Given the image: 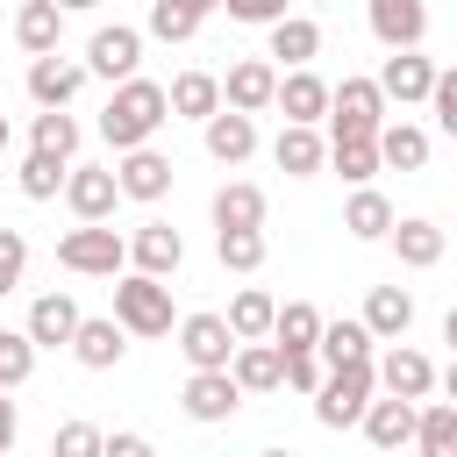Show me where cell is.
I'll list each match as a JSON object with an SVG mask.
<instances>
[{
	"mask_svg": "<svg viewBox=\"0 0 457 457\" xmlns=\"http://www.w3.org/2000/svg\"><path fill=\"white\" fill-rule=\"evenodd\" d=\"M150 36L157 43H193L200 36V14L179 7V0H150Z\"/></svg>",
	"mask_w": 457,
	"mask_h": 457,
	"instance_id": "60d3db41",
	"label": "cell"
},
{
	"mask_svg": "<svg viewBox=\"0 0 457 457\" xmlns=\"http://www.w3.org/2000/svg\"><path fill=\"white\" fill-rule=\"evenodd\" d=\"M121 164H114V186H121V200H164L171 193V157L164 150H150V143H136V150H114Z\"/></svg>",
	"mask_w": 457,
	"mask_h": 457,
	"instance_id": "8fae6325",
	"label": "cell"
},
{
	"mask_svg": "<svg viewBox=\"0 0 457 457\" xmlns=\"http://www.w3.org/2000/svg\"><path fill=\"white\" fill-rule=\"evenodd\" d=\"M271 107H278L286 121H321V114H328V79L307 71V64H286L278 86H271Z\"/></svg>",
	"mask_w": 457,
	"mask_h": 457,
	"instance_id": "9a60e30c",
	"label": "cell"
},
{
	"mask_svg": "<svg viewBox=\"0 0 457 457\" xmlns=\"http://www.w3.org/2000/svg\"><path fill=\"white\" fill-rule=\"evenodd\" d=\"M14 436H21V414H14V400H7V386H0V457L14 450Z\"/></svg>",
	"mask_w": 457,
	"mask_h": 457,
	"instance_id": "7dc6e473",
	"label": "cell"
},
{
	"mask_svg": "<svg viewBox=\"0 0 457 457\" xmlns=\"http://www.w3.org/2000/svg\"><path fill=\"white\" fill-rule=\"evenodd\" d=\"M179 407H186V421H228V414L243 407V386L228 378V364H214V371H186Z\"/></svg>",
	"mask_w": 457,
	"mask_h": 457,
	"instance_id": "9c48e42d",
	"label": "cell"
},
{
	"mask_svg": "<svg viewBox=\"0 0 457 457\" xmlns=\"http://www.w3.org/2000/svg\"><path fill=\"white\" fill-rule=\"evenodd\" d=\"M428 79H436V64L421 57V43H414V50H393V57L378 64V93L400 100V107H414V100L428 93Z\"/></svg>",
	"mask_w": 457,
	"mask_h": 457,
	"instance_id": "d4e9b609",
	"label": "cell"
},
{
	"mask_svg": "<svg viewBox=\"0 0 457 457\" xmlns=\"http://www.w3.org/2000/svg\"><path fill=\"white\" fill-rule=\"evenodd\" d=\"M371 143H378V164H393V171H421L428 164V129L421 121H378Z\"/></svg>",
	"mask_w": 457,
	"mask_h": 457,
	"instance_id": "83f0119b",
	"label": "cell"
},
{
	"mask_svg": "<svg viewBox=\"0 0 457 457\" xmlns=\"http://www.w3.org/2000/svg\"><path fill=\"white\" fill-rule=\"evenodd\" d=\"M164 107H171V121H207L221 107V79L214 71H179L164 86Z\"/></svg>",
	"mask_w": 457,
	"mask_h": 457,
	"instance_id": "4316f807",
	"label": "cell"
},
{
	"mask_svg": "<svg viewBox=\"0 0 457 457\" xmlns=\"http://www.w3.org/2000/svg\"><path fill=\"white\" fill-rule=\"evenodd\" d=\"M314 336H321V307L314 300H278L271 307V343L278 350H314Z\"/></svg>",
	"mask_w": 457,
	"mask_h": 457,
	"instance_id": "d6a6232c",
	"label": "cell"
},
{
	"mask_svg": "<svg viewBox=\"0 0 457 457\" xmlns=\"http://www.w3.org/2000/svg\"><path fill=\"white\" fill-rule=\"evenodd\" d=\"M328 164H336V179H343V186H364V179H378V171H386L371 136H328Z\"/></svg>",
	"mask_w": 457,
	"mask_h": 457,
	"instance_id": "e575fe53",
	"label": "cell"
},
{
	"mask_svg": "<svg viewBox=\"0 0 457 457\" xmlns=\"http://www.w3.org/2000/svg\"><path fill=\"white\" fill-rule=\"evenodd\" d=\"M129 264L150 271V278H171V271L186 264V236H179L171 221H143V228L129 236Z\"/></svg>",
	"mask_w": 457,
	"mask_h": 457,
	"instance_id": "44dd1931",
	"label": "cell"
},
{
	"mask_svg": "<svg viewBox=\"0 0 457 457\" xmlns=\"http://www.w3.org/2000/svg\"><path fill=\"white\" fill-rule=\"evenodd\" d=\"M50 450H57V457H93V450H100V428H93V421H64V428L50 436Z\"/></svg>",
	"mask_w": 457,
	"mask_h": 457,
	"instance_id": "ee69618b",
	"label": "cell"
},
{
	"mask_svg": "<svg viewBox=\"0 0 457 457\" xmlns=\"http://www.w3.org/2000/svg\"><path fill=\"white\" fill-rule=\"evenodd\" d=\"M328 136H371L378 121H386V93H378V79H343V86H328Z\"/></svg>",
	"mask_w": 457,
	"mask_h": 457,
	"instance_id": "5b68a950",
	"label": "cell"
},
{
	"mask_svg": "<svg viewBox=\"0 0 457 457\" xmlns=\"http://www.w3.org/2000/svg\"><path fill=\"white\" fill-rule=\"evenodd\" d=\"M29 371H36V343H29V328H0V386L14 393V386H29Z\"/></svg>",
	"mask_w": 457,
	"mask_h": 457,
	"instance_id": "ab89813d",
	"label": "cell"
},
{
	"mask_svg": "<svg viewBox=\"0 0 457 457\" xmlns=\"http://www.w3.org/2000/svg\"><path fill=\"white\" fill-rule=\"evenodd\" d=\"M264 228H214V257H221V271H257L264 264Z\"/></svg>",
	"mask_w": 457,
	"mask_h": 457,
	"instance_id": "74e56055",
	"label": "cell"
},
{
	"mask_svg": "<svg viewBox=\"0 0 457 457\" xmlns=\"http://www.w3.org/2000/svg\"><path fill=\"white\" fill-rule=\"evenodd\" d=\"M386 243L400 250V264H407V271H436V264H443V250H450V236H443L428 214H393Z\"/></svg>",
	"mask_w": 457,
	"mask_h": 457,
	"instance_id": "ac0fdd59",
	"label": "cell"
},
{
	"mask_svg": "<svg viewBox=\"0 0 457 457\" xmlns=\"http://www.w3.org/2000/svg\"><path fill=\"white\" fill-rule=\"evenodd\" d=\"M86 79H129L136 64H143V29H129V21H107V29H93V43H86Z\"/></svg>",
	"mask_w": 457,
	"mask_h": 457,
	"instance_id": "8992f818",
	"label": "cell"
},
{
	"mask_svg": "<svg viewBox=\"0 0 457 457\" xmlns=\"http://www.w3.org/2000/svg\"><path fill=\"white\" fill-rule=\"evenodd\" d=\"M200 143H207L214 164H243V157L257 150V114H243V107H214V114L200 121Z\"/></svg>",
	"mask_w": 457,
	"mask_h": 457,
	"instance_id": "2e32d148",
	"label": "cell"
},
{
	"mask_svg": "<svg viewBox=\"0 0 457 457\" xmlns=\"http://www.w3.org/2000/svg\"><path fill=\"white\" fill-rule=\"evenodd\" d=\"M314 350H321V364H357V357H371V350H378V336H371L364 321H328V314H321Z\"/></svg>",
	"mask_w": 457,
	"mask_h": 457,
	"instance_id": "836d02e7",
	"label": "cell"
},
{
	"mask_svg": "<svg viewBox=\"0 0 457 457\" xmlns=\"http://www.w3.org/2000/svg\"><path fill=\"white\" fill-rule=\"evenodd\" d=\"M86 371H114L121 357H129V328L114 321V314H79V328H71V343H64Z\"/></svg>",
	"mask_w": 457,
	"mask_h": 457,
	"instance_id": "7c38bea8",
	"label": "cell"
},
{
	"mask_svg": "<svg viewBox=\"0 0 457 457\" xmlns=\"http://www.w3.org/2000/svg\"><path fill=\"white\" fill-rule=\"evenodd\" d=\"M57 7H64V14H93L100 0H57Z\"/></svg>",
	"mask_w": 457,
	"mask_h": 457,
	"instance_id": "681fc988",
	"label": "cell"
},
{
	"mask_svg": "<svg viewBox=\"0 0 457 457\" xmlns=\"http://www.w3.org/2000/svg\"><path fill=\"white\" fill-rule=\"evenodd\" d=\"M21 271H29V236L21 228H0V300L21 286Z\"/></svg>",
	"mask_w": 457,
	"mask_h": 457,
	"instance_id": "7bdbcfd3",
	"label": "cell"
},
{
	"mask_svg": "<svg viewBox=\"0 0 457 457\" xmlns=\"http://www.w3.org/2000/svg\"><path fill=\"white\" fill-rule=\"evenodd\" d=\"M100 450H107V457H143L150 443H143L136 428H121V436H100Z\"/></svg>",
	"mask_w": 457,
	"mask_h": 457,
	"instance_id": "bcb514c9",
	"label": "cell"
},
{
	"mask_svg": "<svg viewBox=\"0 0 457 457\" xmlns=\"http://www.w3.org/2000/svg\"><path fill=\"white\" fill-rule=\"evenodd\" d=\"M228 350H236V328L221 321V314H186L179 321V357L193 364V371H214V364H228Z\"/></svg>",
	"mask_w": 457,
	"mask_h": 457,
	"instance_id": "5bb4252c",
	"label": "cell"
},
{
	"mask_svg": "<svg viewBox=\"0 0 457 457\" xmlns=\"http://www.w3.org/2000/svg\"><path fill=\"white\" fill-rule=\"evenodd\" d=\"M371 357H378V350H371ZM371 357H357V364H328V371H321V386L307 393L321 428H357L364 400L378 393V378H371Z\"/></svg>",
	"mask_w": 457,
	"mask_h": 457,
	"instance_id": "3957f363",
	"label": "cell"
},
{
	"mask_svg": "<svg viewBox=\"0 0 457 457\" xmlns=\"http://www.w3.org/2000/svg\"><path fill=\"white\" fill-rule=\"evenodd\" d=\"M164 121H171V107H164V86H157V79H143V71L114 79V93H107V107H100L107 150H136V143H150Z\"/></svg>",
	"mask_w": 457,
	"mask_h": 457,
	"instance_id": "6da1fadb",
	"label": "cell"
},
{
	"mask_svg": "<svg viewBox=\"0 0 457 457\" xmlns=\"http://www.w3.org/2000/svg\"><path fill=\"white\" fill-rule=\"evenodd\" d=\"M371 378H378V393H400V400H421V393H436V364L414 350V343H386V357H371Z\"/></svg>",
	"mask_w": 457,
	"mask_h": 457,
	"instance_id": "ba28073f",
	"label": "cell"
},
{
	"mask_svg": "<svg viewBox=\"0 0 457 457\" xmlns=\"http://www.w3.org/2000/svg\"><path fill=\"white\" fill-rule=\"evenodd\" d=\"M29 150L79 157V121H71V107H36V121H29Z\"/></svg>",
	"mask_w": 457,
	"mask_h": 457,
	"instance_id": "d590c367",
	"label": "cell"
},
{
	"mask_svg": "<svg viewBox=\"0 0 457 457\" xmlns=\"http://www.w3.org/2000/svg\"><path fill=\"white\" fill-rule=\"evenodd\" d=\"M364 21L386 50H414L428 43V0H364Z\"/></svg>",
	"mask_w": 457,
	"mask_h": 457,
	"instance_id": "4fadbf2b",
	"label": "cell"
},
{
	"mask_svg": "<svg viewBox=\"0 0 457 457\" xmlns=\"http://www.w3.org/2000/svg\"><path fill=\"white\" fill-rule=\"evenodd\" d=\"M207 214H214V228H264V186L228 179V186H214Z\"/></svg>",
	"mask_w": 457,
	"mask_h": 457,
	"instance_id": "f1b7e54d",
	"label": "cell"
},
{
	"mask_svg": "<svg viewBox=\"0 0 457 457\" xmlns=\"http://www.w3.org/2000/svg\"><path fill=\"white\" fill-rule=\"evenodd\" d=\"M64 164H71V157H50V150H29V157H21V171H14V186H21V200H57V193H64Z\"/></svg>",
	"mask_w": 457,
	"mask_h": 457,
	"instance_id": "8d00e7d4",
	"label": "cell"
},
{
	"mask_svg": "<svg viewBox=\"0 0 457 457\" xmlns=\"http://www.w3.org/2000/svg\"><path fill=\"white\" fill-rule=\"evenodd\" d=\"M114 321L129 336H171V286L136 271V264H121L114 271Z\"/></svg>",
	"mask_w": 457,
	"mask_h": 457,
	"instance_id": "7a4b0ae2",
	"label": "cell"
},
{
	"mask_svg": "<svg viewBox=\"0 0 457 457\" xmlns=\"http://www.w3.org/2000/svg\"><path fill=\"white\" fill-rule=\"evenodd\" d=\"M57 264L79 271V278H114L129 264V236H114L107 221H79V228L57 236Z\"/></svg>",
	"mask_w": 457,
	"mask_h": 457,
	"instance_id": "277c9868",
	"label": "cell"
},
{
	"mask_svg": "<svg viewBox=\"0 0 457 457\" xmlns=\"http://www.w3.org/2000/svg\"><path fill=\"white\" fill-rule=\"evenodd\" d=\"M21 328H29V343H36V350H64V343H71V328H79V300H71V293H36Z\"/></svg>",
	"mask_w": 457,
	"mask_h": 457,
	"instance_id": "603a6c76",
	"label": "cell"
},
{
	"mask_svg": "<svg viewBox=\"0 0 457 457\" xmlns=\"http://www.w3.org/2000/svg\"><path fill=\"white\" fill-rule=\"evenodd\" d=\"M14 43L36 57V50H57L64 43V7L57 0H21L14 7Z\"/></svg>",
	"mask_w": 457,
	"mask_h": 457,
	"instance_id": "1f68e13d",
	"label": "cell"
},
{
	"mask_svg": "<svg viewBox=\"0 0 457 457\" xmlns=\"http://www.w3.org/2000/svg\"><path fill=\"white\" fill-rule=\"evenodd\" d=\"M228 378L243 386V400H250V393H278V343H271V336H243V343L228 350Z\"/></svg>",
	"mask_w": 457,
	"mask_h": 457,
	"instance_id": "cb8c5ba5",
	"label": "cell"
},
{
	"mask_svg": "<svg viewBox=\"0 0 457 457\" xmlns=\"http://www.w3.org/2000/svg\"><path fill=\"white\" fill-rule=\"evenodd\" d=\"M271 307H278V300H271L264 286H243V293L228 300V314H221V321L236 328V343H243V336H271Z\"/></svg>",
	"mask_w": 457,
	"mask_h": 457,
	"instance_id": "f35d334b",
	"label": "cell"
},
{
	"mask_svg": "<svg viewBox=\"0 0 457 457\" xmlns=\"http://www.w3.org/2000/svg\"><path fill=\"white\" fill-rule=\"evenodd\" d=\"M64 207L79 221H107L121 207V186H114V164H64Z\"/></svg>",
	"mask_w": 457,
	"mask_h": 457,
	"instance_id": "52a82bcc",
	"label": "cell"
},
{
	"mask_svg": "<svg viewBox=\"0 0 457 457\" xmlns=\"http://www.w3.org/2000/svg\"><path fill=\"white\" fill-rule=\"evenodd\" d=\"M357 321H364L378 343H393V336H407V328H414V293H407V286H371Z\"/></svg>",
	"mask_w": 457,
	"mask_h": 457,
	"instance_id": "484cf974",
	"label": "cell"
},
{
	"mask_svg": "<svg viewBox=\"0 0 457 457\" xmlns=\"http://www.w3.org/2000/svg\"><path fill=\"white\" fill-rule=\"evenodd\" d=\"M271 164H278L286 179H314V171L328 164V136H321V121H286L278 143H271Z\"/></svg>",
	"mask_w": 457,
	"mask_h": 457,
	"instance_id": "e0dca14e",
	"label": "cell"
},
{
	"mask_svg": "<svg viewBox=\"0 0 457 457\" xmlns=\"http://www.w3.org/2000/svg\"><path fill=\"white\" fill-rule=\"evenodd\" d=\"M421 100H428L436 129H450V136H457V71H443V64H436V79H428V93H421Z\"/></svg>",
	"mask_w": 457,
	"mask_h": 457,
	"instance_id": "b9f144b4",
	"label": "cell"
},
{
	"mask_svg": "<svg viewBox=\"0 0 457 457\" xmlns=\"http://www.w3.org/2000/svg\"><path fill=\"white\" fill-rule=\"evenodd\" d=\"M357 428H364V443L371 450H407L414 443V400H400V393H371L364 400V414H357Z\"/></svg>",
	"mask_w": 457,
	"mask_h": 457,
	"instance_id": "d6986e66",
	"label": "cell"
},
{
	"mask_svg": "<svg viewBox=\"0 0 457 457\" xmlns=\"http://www.w3.org/2000/svg\"><path fill=\"white\" fill-rule=\"evenodd\" d=\"M307 7H321V0H307Z\"/></svg>",
	"mask_w": 457,
	"mask_h": 457,
	"instance_id": "816d5d0a",
	"label": "cell"
},
{
	"mask_svg": "<svg viewBox=\"0 0 457 457\" xmlns=\"http://www.w3.org/2000/svg\"><path fill=\"white\" fill-rule=\"evenodd\" d=\"M414 450L421 457H450L457 450V400H414Z\"/></svg>",
	"mask_w": 457,
	"mask_h": 457,
	"instance_id": "4dcf8cb0",
	"label": "cell"
},
{
	"mask_svg": "<svg viewBox=\"0 0 457 457\" xmlns=\"http://www.w3.org/2000/svg\"><path fill=\"white\" fill-rule=\"evenodd\" d=\"M179 7H193V14H200V21H207V14H214V7H221V0H179Z\"/></svg>",
	"mask_w": 457,
	"mask_h": 457,
	"instance_id": "c3c4849f",
	"label": "cell"
},
{
	"mask_svg": "<svg viewBox=\"0 0 457 457\" xmlns=\"http://www.w3.org/2000/svg\"><path fill=\"white\" fill-rule=\"evenodd\" d=\"M343 228L357 236V243H386V228H393V200L364 179V186H350V200H343Z\"/></svg>",
	"mask_w": 457,
	"mask_h": 457,
	"instance_id": "f546056e",
	"label": "cell"
},
{
	"mask_svg": "<svg viewBox=\"0 0 457 457\" xmlns=\"http://www.w3.org/2000/svg\"><path fill=\"white\" fill-rule=\"evenodd\" d=\"M271 86H278V64H271V57H243V64H228V79H221V107L264 114V107H271Z\"/></svg>",
	"mask_w": 457,
	"mask_h": 457,
	"instance_id": "7402d4cb",
	"label": "cell"
},
{
	"mask_svg": "<svg viewBox=\"0 0 457 457\" xmlns=\"http://www.w3.org/2000/svg\"><path fill=\"white\" fill-rule=\"evenodd\" d=\"M264 57H271V64H314V57H321V21H314V14H278V21H264Z\"/></svg>",
	"mask_w": 457,
	"mask_h": 457,
	"instance_id": "ffe728a7",
	"label": "cell"
},
{
	"mask_svg": "<svg viewBox=\"0 0 457 457\" xmlns=\"http://www.w3.org/2000/svg\"><path fill=\"white\" fill-rule=\"evenodd\" d=\"M79 86H86V64L79 57H64V50H36L29 57V100L36 107H71Z\"/></svg>",
	"mask_w": 457,
	"mask_h": 457,
	"instance_id": "30bf717a",
	"label": "cell"
},
{
	"mask_svg": "<svg viewBox=\"0 0 457 457\" xmlns=\"http://www.w3.org/2000/svg\"><path fill=\"white\" fill-rule=\"evenodd\" d=\"M7 136H14V129H7V114H0V150H7Z\"/></svg>",
	"mask_w": 457,
	"mask_h": 457,
	"instance_id": "f907efd6",
	"label": "cell"
},
{
	"mask_svg": "<svg viewBox=\"0 0 457 457\" xmlns=\"http://www.w3.org/2000/svg\"><path fill=\"white\" fill-rule=\"evenodd\" d=\"M221 7H228V21H250V29H264V21L286 14V0H221Z\"/></svg>",
	"mask_w": 457,
	"mask_h": 457,
	"instance_id": "f6af8a7d",
	"label": "cell"
}]
</instances>
